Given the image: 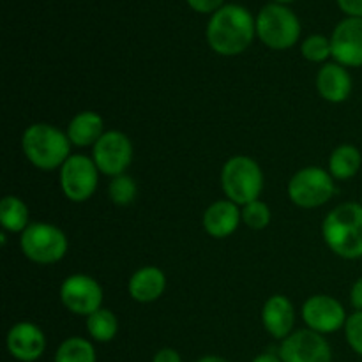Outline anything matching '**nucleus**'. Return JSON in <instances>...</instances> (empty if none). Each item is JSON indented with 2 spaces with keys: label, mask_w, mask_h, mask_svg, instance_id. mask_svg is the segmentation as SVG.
Returning a JSON list of instances; mask_svg holds the SVG:
<instances>
[{
  "label": "nucleus",
  "mask_w": 362,
  "mask_h": 362,
  "mask_svg": "<svg viewBox=\"0 0 362 362\" xmlns=\"http://www.w3.org/2000/svg\"><path fill=\"white\" fill-rule=\"evenodd\" d=\"M336 193L334 179L320 166H306L293 173L288 182V198L300 209H317Z\"/></svg>",
  "instance_id": "nucleus-7"
},
{
  "label": "nucleus",
  "mask_w": 362,
  "mask_h": 362,
  "mask_svg": "<svg viewBox=\"0 0 362 362\" xmlns=\"http://www.w3.org/2000/svg\"><path fill=\"white\" fill-rule=\"evenodd\" d=\"M95 349L88 339L73 336L60 343L55 354V362H95Z\"/></svg>",
  "instance_id": "nucleus-23"
},
{
  "label": "nucleus",
  "mask_w": 362,
  "mask_h": 362,
  "mask_svg": "<svg viewBox=\"0 0 362 362\" xmlns=\"http://www.w3.org/2000/svg\"><path fill=\"white\" fill-rule=\"evenodd\" d=\"M152 362H182V357L177 350L173 349H161L159 352H156Z\"/></svg>",
  "instance_id": "nucleus-30"
},
{
  "label": "nucleus",
  "mask_w": 362,
  "mask_h": 362,
  "mask_svg": "<svg viewBox=\"0 0 362 362\" xmlns=\"http://www.w3.org/2000/svg\"><path fill=\"white\" fill-rule=\"evenodd\" d=\"M187 4L198 13H216L223 7V0H187Z\"/></svg>",
  "instance_id": "nucleus-28"
},
{
  "label": "nucleus",
  "mask_w": 362,
  "mask_h": 362,
  "mask_svg": "<svg viewBox=\"0 0 362 362\" xmlns=\"http://www.w3.org/2000/svg\"><path fill=\"white\" fill-rule=\"evenodd\" d=\"M136 194H138L136 182H134L133 177L126 175V173L119 177H113L112 182L108 184L110 200H112L115 205H120V207L133 204Z\"/></svg>",
  "instance_id": "nucleus-24"
},
{
  "label": "nucleus",
  "mask_w": 362,
  "mask_h": 362,
  "mask_svg": "<svg viewBox=\"0 0 362 362\" xmlns=\"http://www.w3.org/2000/svg\"><path fill=\"white\" fill-rule=\"evenodd\" d=\"M166 290L165 272L154 265H145L138 269L127 281V292L131 299L140 304H148L158 300Z\"/></svg>",
  "instance_id": "nucleus-18"
},
{
  "label": "nucleus",
  "mask_w": 362,
  "mask_h": 362,
  "mask_svg": "<svg viewBox=\"0 0 362 362\" xmlns=\"http://www.w3.org/2000/svg\"><path fill=\"white\" fill-rule=\"evenodd\" d=\"M350 303H352L354 310L362 311V278L357 279L350 290Z\"/></svg>",
  "instance_id": "nucleus-31"
},
{
  "label": "nucleus",
  "mask_w": 362,
  "mask_h": 362,
  "mask_svg": "<svg viewBox=\"0 0 362 362\" xmlns=\"http://www.w3.org/2000/svg\"><path fill=\"white\" fill-rule=\"evenodd\" d=\"M21 253L39 265H52L67 253V237L52 223H30L20 239Z\"/></svg>",
  "instance_id": "nucleus-5"
},
{
  "label": "nucleus",
  "mask_w": 362,
  "mask_h": 362,
  "mask_svg": "<svg viewBox=\"0 0 362 362\" xmlns=\"http://www.w3.org/2000/svg\"><path fill=\"white\" fill-rule=\"evenodd\" d=\"M278 4H286V2H292V0H276Z\"/></svg>",
  "instance_id": "nucleus-34"
},
{
  "label": "nucleus",
  "mask_w": 362,
  "mask_h": 362,
  "mask_svg": "<svg viewBox=\"0 0 362 362\" xmlns=\"http://www.w3.org/2000/svg\"><path fill=\"white\" fill-rule=\"evenodd\" d=\"M71 145L74 147H94L99 138L105 134L103 117L95 112H80L71 119L66 131Z\"/></svg>",
  "instance_id": "nucleus-19"
},
{
  "label": "nucleus",
  "mask_w": 362,
  "mask_h": 362,
  "mask_svg": "<svg viewBox=\"0 0 362 362\" xmlns=\"http://www.w3.org/2000/svg\"><path fill=\"white\" fill-rule=\"evenodd\" d=\"M0 225L6 233H23L30 225L27 204L13 194L4 197L0 202Z\"/></svg>",
  "instance_id": "nucleus-21"
},
{
  "label": "nucleus",
  "mask_w": 362,
  "mask_h": 362,
  "mask_svg": "<svg viewBox=\"0 0 362 362\" xmlns=\"http://www.w3.org/2000/svg\"><path fill=\"white\" fill-rule=\"evenodd\" d=\"M99 170L94 159L83 154H71L60 168V189L74 204L87 202L98 189Z\"/></svg>",
  "instance_id": "nucleus-8"
},
{
  "label": "nucleus",
  "mask_w": 362,
  "mask_h": 362,
  "mask_svg": "<svg viewBox=\"0 0 362 362\" xmlns=\"http://www.w3.org/2000/svg\"><path fill=\"white\" fill-rule=\"evenodd\" d=\"M7 350L20 362H35L46 350V336L32 322H18L7 332Z\"/></svg>",
  "instance_id": "nucleus-14"
},
{
  "label": "nucleus",
  "mask_w": 362,
  "mask_h": 362,
  "mask_svg": "<svg viewBox=\"0 0 362 362\" xmlns=\"http://www.w3.org/2000/svg\"><path fill=\"white\" fill-rule=\"evenodd\" d=\"M322 237L329 250L345 260L362 258V207L346 202L325 216Z\"/></svg>",
  "instance_id": "nucleus-2"
},
{
  "label": "nucleus",
  "mask_w": 362,
  "mask_h": 362,
  "mask_svg": "<svg viewBox=\"0 0 362 362\" xmlns=\"http://www.w3.org/2000/svg\"><path fill=\"white\" fill-rule=\"evenodd\" d=\"M283 362H332V350L327 339L311 329L293 331L279 346Z\"/></svg>",
  "instance_id": "nucleus-11"
},
{
  "label": "nucleus",
  "mask_w": 362,
  "mask_h": 362,
  "mask_svg": "<svg viewBox=\"0 0 362 362\" xmlns=\"http://www.w3.org/2000/svg\"><path fill=\"white\" fill-rule=\"evenodd\" d=\"M198 362H228V361L223 359V357H218V356H205V357H202Z\"/></svg>",
  "instance_id": "nucleus-33"
},
{
  "label": "nucleus",
  "mask_w": 362,
  "mask_h": 362,
  "mask_svg": "<svg viewBox=\"0 0 362 362\" xmlns=\"http://www.w3.org/2000/svg\"><path fill=\"white\" fill-rule=\"evenodd\" d=\"M253 362H283L279 359V356H274V354H262V356L255 357Z\"/></svg>",
  "instance_id": "nucleus-32"
},
{
  "label": "nucleus",
  "mask_w": 362,
  "mask_h": 362,
  "mask_svg": "<svg viewBox=\"0 0 362 362\" xmlns=\"http://www.w3.org/2000/svg\"><path fill=\"white\" fill-rule=\"evenodd\" d=\"M243 212L230 200H218L204 212V228L214 239H226L239 228Z\"/></svg>",
  "instance_id": "nucleus-16"
},
{
  "label": "nucleus",
  "mask_w": 362,
  "mask_h": 362,
  "mask_svg": "<svg viewBox=\"0 0 362 362\" xmlns=\"http://www.w3.org/2000/svg\"><path fill=\"white\" fill-rule=\"evenodd\" d=\"M257 34L269 48H292L300 35L299 18L283 4H269L257 16Z\"/></svg>",
  "instance_id": "nucleus-6"
},
{
  "label": "nucleus",
  "mask_w": 362,
  "mask_h": 362,
  "mask_svg": "<svg viewBox=\"0 0 362 362\" xmlns=\"http://www.w3.org/2000/svg\"><path fill=\"white\" fill-rule=\"evenodd\" d=\"M338 4L350 18H362V0H338Z\"/></svg>",
  "instance_id": "nucleus-29"
},
{
  "label": "nucleus",
  "mask_w": 362,
  "mask_h": 362,
  "mask_svg": "<svg viewBox=\"0 0 362 362\" xmlns=\"http://www.w3.org/2000/svg\"><path fill=\"white\" fill-rule=\"evenodd\" d=\"M60 300L64 308L78 317H90L103 304V288L87 274L67 276L60 285Z\"/></svg>",
  "instance_id": "nucleus-10"
},
{
  "label": "nucleus",
  "mask_w": 362,
  "mask_h": 362,
  "mask_svg": "<svg viewBox=\"0 0 362 362\" xmlns=\"http://www.w3.org/2000/svg\"><path fill=\"white\" fill-rule=\"evenodd\" d=\"M221 189L239 207L258 200L264 191V172L250 156H233L223 165Z\"/></svg>",
  "instance_id": "nucleus-4"
},
{
  "label": "nucleus",
  "mask_w": 362,
  "mask_h": 362,
  "mask_svg": "<svg viewBox=\"0 0 362 362\" xmlns=\"http://www.w3.org/2000/svg\"><path fill=\"white\" fill-rule=\"evenodd\" d=\"M361 207H362V200H361Z\"/></svg>",
  "instance_id": "nucleus-35"
},
{
  "label": "nucleus",
  "mask_w": 362,
  "mask_h": 362,
  "mask_svg": "<svg viewBox=\"0 0 362 362\" xmlns=\"http://www.w3.org/2000/svg\"><path fill=\"white\" fill-rule=\"evenodd\" d=\"M21 148L25 158L42 172L60 170L71 156V141L67 134L46 122L32 124L25 129Z\"/></svg>",
  "instance_id": "nucleus-3"
},
{
  "label": "nucleus",
  "mask_w": 362,
  "mask_h": 362,
  "mask_svg": "<svg viewBox=\"0 0 362 362\" xmlns=\"http://www.w3.org/2000/svg\"><path fill=\"white\" fill-rule=\"evenodd\" d=\"M87 332L94 341L108 343L119 332V320H117L112 311L101 308L95 313H92L90 317H87Z\"/></svg>",
  "instance_id": "nucleus-22"
},
{
  "label": "nucleus",
  "mask_w": 362,
  "mask_h": 362,
  "mask_svg": "<svg viewBox=\"0 0 362 362\" xmlns=\"http://www.w3.org/2000/svg\"><path fill=\"white\" fill-rule=\"evenodd\" d=\"M243 212V223L251 230H264L271 225V209L265 202L255 200L240 209Z\"/></svg>",
  "instance_id": "nucleus-25"
},
{
  "label": "nucleus",
  "mask_w": 362,
  "mask_h": 362,
  "mask_svg": "<svg viewBox=\"0 0 362 362\" xmlns=\"http://www.w3.org/2000/svg\"><path fill=\"white\" fill-rule=\"evenodd\" d=\"M362 165L361 151L354 145H339L329 158V173L336 180H349L359 173Z\"/></svg>",
  "instance_id": "nucleus-20"
},
{
  "label": "nucleus",
  "mask_w": 362,
  "mask_h": 362,
  "mask_svg": "<svg viewBox=\"0 0 362 362\" xmlns=\"http://www.w3.org/2000/svg\"><path fill=\"white\" fill-rule=\"evenodd\" d=\"M300 313H303V320L308 329L322 336L345 329L346 318H349L343 304L334 297L324 296V293L310 297L303 304Z\"/></svg>",
  "instance_id": "nucleus-12"
},
{
  "label": "nucleus",
  "mask_w": 362,
  "mask_h": 362,
  "mask_svg": "<svg viewBox=\"0 0 362 362\" xmlns=\"http://www.w3.org/2000/svg\"><path fill=\"white\" fill-rule=\"evenodd\" d=\"M262 324L274 339H285L293 332L296 308L286 296L276 293L265 300L262 308Z\"/></svg>",
  "instance_id": "nucleus-15"
},
{
  "label": "nucleus",
  "mask_w": 362,
  "mask_h": 362,
  "mask_svg": "<svg viewBox=\"0 0 362 362\" xmlns=\"http://www.w3.org/2000/svg\"><path fill=\"white\" fill-rule=\"evenodd\" d=\"M318 94L329 103H343L350 98L354 88L352 76L341 64H324L317 74Z\"/></svg>",
  "instance_id": "nucleus-17"
},
{
  "label": "nucleus",
  "mask_w": 362,
  "mask_h": 362,
  "mask_svg": "<svg viewBox=\"0 0 362 362\" xmlns=\"http://www.w3.org/2000/svg\"><path fill=\"white\" fill-rule=\"evenodd\" d=\"M92 159L99 173L112 179L124 175L133 161V144L122 131H106L92 147Z\"/></svg>",
  "instance_id": "nucleus-9"
},
{
  "label": "nucleus",
  "mask_w": 362,
  "mask_h": 362,
  "mask_svg": "<svg viewBox=\"0 0 362 362\" xmlns=\"http://www.w3.org/2000/svg\"><path fill=\"white\" fill-rule=\"evenodd\" d=\"M332 59L343 67H362V18H346L331 35Z\"/></svg>",
  "instance_id": "nucleus-13"
},
{
  "label": "nucleus",
  "mask_w": 362,
  "mask_h": 362,
  "mask_svg": "<svg viewBox=\"0 0 362 362\" xmlns=\"http://www.w3.org/2000/svg\"><path fill=\"white\" fill-rule=\"evenodd\" d=\"M257 21L250 11L237 4H226L212 14L207 25V42L216 53L233 57L251 45Z\"/></svg>",
  "instance_id": "nucleus-1"
},
{
  "label": "nucleus",
  "mask_w": 362,
  "mask_h": 362,
  "mask_svg": "<svg viewBox=\"0 0 362 362\" xmlns=\"http://www.w3.org/2000/svg\"><path fill=\"white\" fill-rule=\"evenodd\" d=\"M345 338L350 349L362 357V311H354L345 324Z\"/></svg>",
  "instance_id": "nucleus-27"
},
{
  "label": "nucleus",
  "mask_w": 362,
  "mask_h": 362,
  "mask_svg": "<svg viewBox=\"0 0 362 362\" xmlns=\"http://www.w3.org/2000/svg\"><path fill=\"white\" fill-rule=\"evenodd\" d=\"M300 52H303L304 59L310 60V62H325L329 57H332L331 39L320 34L310 35L300 46Z\"/></svg>",
  "instance_id": "nucleus-26"
}]
</instances>
